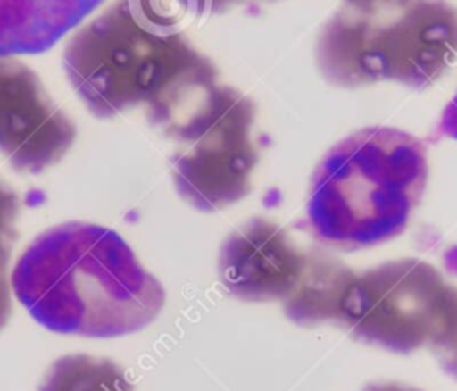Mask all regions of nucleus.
<instances>
[{
    "label": "nucleus",
    "instance_id": "obj_5",
    "mask_svg": "<svg viewBox=\"0 0 457 391\" xmlns=\"http://www.w3.org/2000/svg\"><path fill=\"white\" fill-rule=\"evenodd\" d=\"M337 325L387 352L437 355L457 336V287L427 261H386L355 273Z\"/></svg>",
    "mask_w": 457,
    "mask_h": 391
},
{
    "label": "nucleus",
    "instance_id": "obj_15",
    "mask_svg": "<svg viewBox=\"0 0 457 391\" xmlns=\"http://www.w3.org/2000/svg\"><path fill=\"white\" fill-rule=\"evenodd\" d=\"M439 134L457 139V93L443 109V114L439 120Z\"/></svg>",
    "mask_w": 457,
    "mask_h": 391
},
{
    "label": "nucleus",
    "instance_id": "obj_4",
    "mask_svg": "<svg viewBox=\"0 0 457 391\" xmlns=\"http://www.w3.org/2000/svg\"><path fill=\"white\" fill-rule=\"evenodd\" d=\"M457 61V9L446 0L345 4L320 29L314 64L336 87L398 82L423 89Z\"/></svg>",
    "mask_w": 457,
    "mask_h": 391
},
{
    "label": "nucleus",
    "instance_id": "obj_3",
    "mask_svg": "<svg viewBox=\"0 0 457 391\" xmlns=\"http://www.w3.org/2000/svg\"><path fill=\"white\" fill-rule=\"evenodd\" d=\"M428 179L427 146L416 136L370 125L321 157L307 193L314 236L337 250H361L400 236Z\"/></svg>",
    "mask_w": 457,
    "mask_h": 391
},
{
    "label": "nucleus",
    "instance_id": "obj_13",
    "mask_svg": "<svg viewBox=\"0 0 457 391\" xmlns=\"http://www.w3.org/2000/svg\"><path fill=\"white\" fill-rule=\"evenodd\" d=\"M11 243H0V330L7 325L12 311L11 300V279H9V257Z\"/></svg>",
    "mask_w": 457,
    "mask_h": 391
},
{
    "label": "nucleus",
    "instance_id": "obj_12",
    "mask_svg": "<svg viewBox=\"0 0 457 391\" xmlns=\"http://www.w3.org/2000/svg\"><path fill=\"white\" fill-rule=\"evenodd\" d=\"M20 214L18 195L0 182V243H11Z\"/></svg>",
    "mask_w": 457,
    "mask_h": 391
},
{
    "label": "nucleus",
    "instance_id": "obj_2",
    "mask_svg": "<svg viewBox=\"0 0 457 391\" xmlns=\"http://www.w3.org/2000/svg\"><path fill=\"white\" fill-rule=\"evenodd\" d=\"M18 302L57 334L111 339L148 327L166 291L109 227L68 221L41 232L11 273Z\"/></svg>",
    "mask_w": 457,
    "mask_h": 391
},
{
    "label": "nucleus",
    "instance_id": "obj_10",
    "mask_svg": "<svg viewBox=\"0 0 457 391\" xmlns=\"http://www.w3.org/2000/svg\"><path fill=\"white\" fill-rule=\"evenodd\" d=\"M353 277L355 271L334 254L309 248L300 279L282 300L286 316L300 327L337 323Z\"/></svg>",
    "mask_w": 457,
    "mask_h": 391
},
{
    "label": "nucleus",
    "instance_id": "obj_8",
    "mask_svg": "<svg viewBox=\"0 0 457 391\" xmlns=\"http://www.w3.org/2000/svg\"><path fill=\"white\" fill-rule=\"evenodd\" d=\"M307 250L298 246L282 225L250 218L223 239L218 277L237 300L282 302L300 279Z\"/></svg>",
    "mask_w": 457,
    "mask_h": 391
},
{
    "label": "nucleus",
    "instance_id": "obj_9",
    "mask_svg": "<svg viewBox=\"0 0 457 391\" xmlns=\"http://www.w3.org/2000/svg\"><path fill=\"white\" fill-rule=\"evenodd\" d=\"M104 0H0V57L41 54Z\"/></svg>",
    "mask_w": 457,
    "mask_h": 391
},
{
    "label": "nucleus",
    "instance_id": "obj_14",
    "mask_svg": "<svg viewBox=\"0 0 457 391\" xmlns=\"http://www.w3.org/2000/svg\"><path fill=\"white\" fill-rule=\"evenodd\" d=\"M193 7V12L196 20L205 18L209 14H220L228 11L234 5L239 4H252V2H277V0H187Z\"/></svg>",
    "mask_w": 457,
    "mask_h": 391
},
{
    "label": "nucleus",
    "instance_id": "obj_16",
    "mask_svg": "<svg viewBox=\"0 0 457 391\" xmlns=\"http://www.w3.org/2000/svg\"><path fill=\"white\" fill-rule=\"evenodd\" d=\"M437 359H439V364L441 368L452 377L457 380V336L455 339L443 350L437 354Z\"/></svg>",
    "mask_w": 457,
    "mask_h": 391
},
{
    "label": "nucleus",
    "instance_id": "obj_7",
    "mask_svg": "<svg viewBox=\"0 0 457 391\" xmlns=\"http://www.w3.org/2000/svg\"><path fill=\"white\" fill-rule=\"evenodd\" d=\"M75 141L73 121L39 77L14 57H0V152L25 173L57 164Z\"/></svg>",
    "mask_w": 457,
    "mask_h": 391
},
{
    "label": "nucleus",
    "instance_id": "obj_18",
    "mask_svg": "<svg viewBox=\"0 0 457 391\" xmlns=\"http://www.w3.org/2000/svg\"><path fill=\"white\" fill-rule=\"evenodd\" d=\"M396 2H402V0H345V4L355 5V7H377V5L396 4Z\"/></svg>",
    "mask_w": 457,
    "mask_h": 391
},
{
    "label": "nucleus",
    "instance_id": "obj_17",
    "mask_svg": "<svg viewBox=\"0 0 457 391\" xmlns=\"http://www.w3.org/2000/svg\"><path fill=\"white\" fill-rule=\"evenodd\" d=\"M361 391H423L411 384H403L398 380H371L362 386Z\"/></svg>",
    "mask_w": 457,
    "mask_h": 391
},
{
    "label": "nucleus",
    "instance_id": "obj_1",
    "mask_svg": "<svg viewBox=\"0 0 457 391\" xmlns=\"http://www.w3.org/2000/svg\"><path fill=\"white\" fill-rule=\"evenodd\" d=\"M182 29L150 0L114 2L66 43L71 89L96 118L145 107L170 137L218 86L216 66Z\"/></svg>",
    "mask_w": 457,
    "mask_h": 391
},
{
    "label": "nucleus",
    "instance_id": "obj_11",
    "mask_svg": "<svg viewBox=\"0 0 457 391\" xmlns=\"http://www.w3.org/2000/svg\"><path fill=\"white\" fill-rule=\"evenodd\" d=\"M37 391H134V386L118 362L71 354L50 364Z\"/></svg>",
    "mask_w": 457,
    "mask_h": 391
},
{
    "label": "nucleus",
    "instance_id": "obj_6",
    "mask_svg": "<svg viewBox=\"0 0 457 391\" xmlns=\"http://www.w3.org/2000/svg\"><path fill=\"white\" fill-rule=\"evenodd\" d=\"M253 102L228 86H216L170 136L184 145L171 157V179L191 207L214 212L252 189L257 150L252 141Z\"/></svg>",
    "mask_w": 457,
    "mask_h": 391
}]
</instances>
